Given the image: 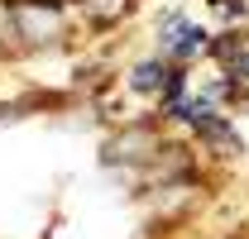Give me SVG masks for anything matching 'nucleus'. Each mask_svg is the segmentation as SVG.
Segmentation results:
<instances>
[{"mask_svg":"<svg viewBox=\"0 0 249 239\" xmlns=\"http://www.w3.org/2000/svg\"><path fill=\"white\" fill-rule=\"evenodd\" d=\"M10 10H15V29H19L24 48H48L67 29V19H62V10L53 0H15Z\"/></svg>","mask_w":249,"mask_h":239,"instance_id":"f257e3e1","label":"nucleus"},{"mask_svg":"<svg viewBox=\"0 0 249 239\" xmlns=\"http://www.w3.org/2000/svg\"><path fill=\"white\" fill-rule=\"evenodd\" d=\"M168 72H173V62H168V58L134 62V67H129V91H139V96H158L163 82H168Z\"/></svg>","mask_w":249,"mask_h":239,"instance_id":"f03ea898","label":"nucleus"},{"mask_svg":"<svg viewBox=\"0 0 249 239\" xmlns=\"http://www.w3.org/2000/svg\"><path fill=\"white\" fill-rule=\"evenodd\" d=\"M82 10H87V19L96 24H115L129 15V0H82Z\"/></svg>","mask_w":249,"mask_h":239,"instance_id":"7ed1b4c3","label":"nucleus"},{"mask_svg":"<svg viewBox=\"0 0 249 239\" xmlns=\"http://www.w3.org/2000/svg\"><path fill=\"white\" fill-rule=\"evenodd\" d=\"M211 5H216L220 15H235V19L245 15V0H211Z\"/></svg>","mask_w":249,"mask_h":239,"instance_id":"20e7f679","label":"nucleus"}]
</instances>
